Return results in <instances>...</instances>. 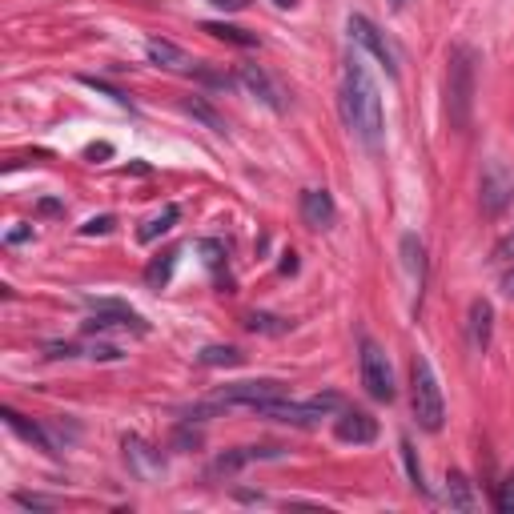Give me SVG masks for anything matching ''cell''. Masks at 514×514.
I'll use <instances>...</instances> for the list:
<instances>
[{
  "instance_id": "cell-25",
  "label": "cell",
  "mask_w": 514,
  "mask_h": 514,
  "mask_svg": "<svg viewBox=\"0 0 514 514\" xmlns=\"http://www.w3.org/2000/svg\"><path fill=\"white\" fill-rule=\"evenodd\" d=\"M494 502H498V510H502V514H514V470H510V474L498 482Z\"/></svg>"
},
{
  "instance_id": "cell-20",
  "label": "cell",
  "mask_w": 514,
  "mask_h": 514,
  "mask_svg": "<svg viewBox=\"0 0 514 514\" xmlns=\"http://www.w3.org/2000/svg\"><path fill=\"white\" fill-rule=\"evenodd\" d=\"M201 33H209V37H217V41H225V45H241V49H253V45H257L253 33H245V29H237V25H225V21H205Z\"/></svg>"
},
{
  "instance_id": "cell-15",
  "label": "cell",
  "mask_w": 514,
  "mask_h": 514,
  "mask_svg": "<svg viewBox=\"0 0 514 514\" xmlns=\"http://www.w3.org/2000/svg\"><path fill=\"white\" fill-rule=\"evenodd\" d=\"M145 57H149L157 69H169V73H197V61H193L185 49H177L173 41H161V37H149V41H145Z\"/></svg>"
},
{
  "instance_id": "cell-2",
  "label": "cell",
  "mask_w": 514,
  "mask_h": 514,
  "mask_svg": "<svg viewBox=\"0 0 514 514\" xmlns=\"http://www.w3.org/2000/svg\"><path fill=\"white\" fill-rule=\"evenodd\" d=\"M474 89H478V53L466 45H454L446 57V121L458 133L474 117Z\"/></svg>"
},
{
  "instance_id": "cell-11",
  "label": "cell",
  "mask_w": 514,
  "mask_h": 514,
  "mask_svg": "<svg viewBox=\"0 0 514 514\" xmlns=\"http://www.w3.org/2000/svg\"><path fill=\"white\" fill-rule=\"evenodd\" d=\"M298 209H302V221H306L314 233H326V229L338 225V205H334L330 189H306Z\"/></svg>"
},
{
  "instance_id": "cell-16",
  "label": "cell",
  "mask_w": 514,
  "mask_h": 514,
  "mask_svg": "<svg viewBox=\"0 0 514 514\" xmlns=\"http://www.w3.org/2000/svg\"><path fill=\"white\" fill-rule=\"evenodd\" d=\"M0 418H5V426H9V430H17V434H21L25 442H33L37 450H45L49 458H57V454H61L57 438H53V434H49L45 426H37V422H25V418H21L17 410H9V406H5V410H0Z\"/></svg>"
},
{
  "instance_id": "cell-4",
  "label": "cell",
  "mask_w": 514,
  "mask_h": 514,
  "mask_svg": "<svg viewBox=\"0 0 514 514\" xmlns=\"http://www.w3.org/2000/svg\"><path fill=\"white\" fill-rule=\"evenodd\" d=\"M342 410V398L338 394H318V398H306V402H286V398H270L262 402L253 414L257 418H270V422H286V426H302V430H314L322 426L326 414Z\"/></svg>"
},
{
  "instance_id": "cell-35",
  "label": "cell",
  "mask_w": 514,
  "mask_h": 514,
  "mask_svg": "<svg viewBox=\"0 0 514 514\" xmlns=\"http://www.w3.org/2000/svg\"><path fill=\"white\" fill-rule=\"evenodd\" d=\"M390 5H394V9H406V5H410V0H390Z\"/></svg>"
},
{
  "instance_id": "cell-33",
  "label": "cell",
  "mask_w": 514,
  "mask_h": 514,
  "mask_svg": "<svg viewBox=\"0 0 514 514\" xmlns=\"http://www.w3.org/2000/svg\"><path fill=\"white\" fill-rule=\"evenodd\" d=\"M506 253H514V233H510V237L498 245V257H506Z\"/></svg>"
},
{
  "instance_id": "cell-30",
  "label": "cell",
  "mask_w": 514,
  "mask_h": 514,
  "mask_svg": "<svg viewBox=\"0 0 514 514\" xmlns=\"http://www.w3.org/2000/svg\"><path fill=\"white\" fill-rule=\"evenodd\" d=\"M209 5H217V9H225V13H241L249 0H209Z\"/></svg>"
},
{
  "instance_id": "cell-10",
  "label": "cell",
  "mask_w": 514,
  "mask_h": 514,
  "mask_svg": "<svg viewBox=\"0 0 514 514\" xmlns=\"http://www.w3.org/2000/svg\"><path fill=\"white\" fill-rule=\"evenodd\" d=\"M121 450H125V462H129V470H133L141 482H157V478L165 474V458H161V450H153L145 438L129 434V438L121 442Z\"/></svg>"
},
{
  "instance_id": "cell-32",
  "label": "cell",
  "mask_w": 514,
  "mask_h": 514,
  "mask_svg": "<svg viewBox=\"0 0 514 514\" xmlns=\"http://www.w3.org/2000/svg\"><path fill=\"white\" fill-rule=\"evenodd\" d=\"M298 270V257L294 253H286V262H282V274H294Z\"/></svg>"
},
{
  "instance_id": "cell-12",
  "label": "cell",
  "mask_w": 514,
  "mask_h": 514,
  "mask_svg": "<svg viewBox=\"0 0 514 514\" xmlns=\"http://www.w3.org/2000/svg\"><path fill=\"white\" fill-rule=\"evenodd\" d=\"M282 454H286L282 446H237V450H225V454L213 458V474H237L253 462H274Z\"/></svg>"
},
{
  "instance_id": "cell-27",
  "label": "cell",
  "mask_w": 514,
  "mask_h": 514,
  "mask_svg": "<svg viewBox=\"0 0 514 514\" xmlns=\"http://www.w3.org/2000/svg\"><path fill=\"white\" fill-rule=\"evenodd\" d=\"M113 225H117V217H109V213H101V217H89V221L81 225V233H85V237H97V233H109Z\"/></svg>"
},
{
  "instance_id": "cell-34",
  "label": "cell",
  "mask_w": 514,
  "mask_h": 514,
  "mask_svg": "<svg viewBox=\"0 0 514 514\" xmlns=\"http://www.w3.org/2000/svg\"><path fill=\"white\" fill-rule=\"evenodd\" d=\"M278 5H282V9H294V5H298V0H278Z\"/></svg>"
},
{
  "instance_id": "cell-5",
  "label": "cell",
  "mask_w": 514,
  "mask_h": 514,
  "mask_svg": "<svg viewBox=\"0 0 514 514\" xmlns=\"http://www.w3.org/2000/svg\"><path fill=\"white\" fill-rule=\"evenodd\" d=\"M362 386L374 402H394L398 386H394V366L386 358V350L378 342H362Z\"/></svg>"
},
{
  "instance_id": "cell-31",
  "label": "cell",
  "mask_w": 514,
  "mask_h": 514,
  "mask_svg": "<svg viewBox=\"0 0 514 514\" xmlns=\"http://www.w3.org/2000/svg\"><path fill=\"white\" fill-rule=\"evenodd\" d=\"M502 294H506V298L514 302V266H510V270L502 274Z\"/></svg>"
},
{
  "instance_id": "cell-17",
  "label": "cell",
  "mask_w": 514,
  "mask_h": 514,
  "mask_svg": "<svg viewBox=\"0 0 514 514\" xmlns=\"http://www.w3.org/2000/svg\"><path fill=\"white\" fill-rule=\"evenodd\" d=\"M398 249H402V270H406V278H410L414 294H422V282H426V249H422L418 233H406Z\"/></svg>"
},
{
  "instance_id": "cell-24",
  "label": "cell",
  "mask_w": 514,
  "mask_h": 514,
  "mask_svg": "<svg viewBox=\"0 0 514 514\" xmlns=\"http://www.w3.org/2000/svg\"><path fill=\"white\" fill-rule=\"evenodd\" d=\"M185 113H193L197 121H205V125H209L213 133H225V121H221V117H217V113H213L209 105H201L197 97H189V101H185Z\"/></svg>"
},
{
  "instance_id": "cell-21",
  "label": "cell",
  "mask_w": 514,
  "mask_h": 514,
  "mask_svg": "<svg viewBox=\"0 0 514 514\" xmlns=\"http://www.w3.org/2000/svg\"><path fill=\"white\" fill-rule=\"evenodd\" d=\"M446 502L454 510H474V494H470V482L462 474H450L446 478Z\"/></svg>"
},
{
  "instance_id": "cell-26",
  "label": "cell",
  "mask_w": 514,
  "mask_h": 514,
  "mask_svg": "<svg viewBox=\"0 0 514 514\" xmlns=\"http://www.w3.org/2000/svg\"><path fill=\"white\" fill-rule=\"evenodd\" d=\"M402 458H406V470H410L414 486H418V490H426V482H422V466H418V458H414V446H410V438H402Z\"/></svg>"
},
{
  "instance_id": "cell-9",
  "label": "cell",
  "mask_w": 514,
  "mask_h": 514,
  "mask_svg": "<svg viewBox=\"0 0 514 514\" xmlns=\"http://www.w3.org/2000/svg\"><path fill=\"white\" fill-rule=\"evenodd\" d=\"M334 438L346 442V446H370V442L378 438V418L366 414V410L342 406L338 418H334Z\"/></svg>"
},
{
  "instance_id": "cell-13",
  "label": "cell",
  "mask_w": 514,
  "mask_h": 514,
  "mask_svg": "<svg viewBox=\"0 0 514 514\" xmlns=\"http://www.w3.org/2000/svg\"><path fill=\"white\" fill-rule=\"evenodd\" d=\"M237 81H241L257 101H262V105H270L274 113H286V93L270 81V73H266V69H257V65H241Z\"/></svg>"
},
{
  "instance_id": "cell-14",
  "label": "cell",
  "mask_w": 514,
  "mask_h": 514,
  "mask_svg": "<svg viewBox=\"0 0 514 514\" xmlns=\"http://www.w3.org/2000/svg\"><path fill=\"white\" fill-rule=\"evenodd\" d=\"M490 334H494V306L486 298H474L470 310H466V342H470V350L486 354Z\"/></svg>"
},
{
  "instance_id": "cell-18",
  "label": "cell",
  "mask_w": 514,
  "mask_h": 514,
  "mask_svg": "<svg viewBox=\"0 0 514 514\" xmlns=\"http://www.w3.org/2000/svg\"><path fill=\"white\" fill-rule=\"evenodd\" d=\"M173 270H177V249L157 253L153 262L145 266V282H149V290H165V286H169V278H173Z\"/></svg>"
},
{
  "instance_id": "cell-8",
  "label": "cell",
  "mask_w": 514,
  "mask_h": 514,
  "mask_svg": "<svg viewBox=\"0 0 514 514\" xmlns=\"http://www.w3.org/2000/svg\"><path fill=\"white\" fill-rule=\"evenodd\" d=\"M270 398H286V386L274 382V378H262V382H233V386H225V390L213 394V406H249V410H257V406L270 402Z\"/></svg>"
},
{
  "instance_id": "cell-22",
  "label": "cell",
  "mask_w": 514,
  "mask_h": 514,
  "mask_svg": "<svg viewBox=\"0 0 514 514\" xmlns=\"http://www.w3.org/2000/svg\"><path fill=\"white\" fill-rule=\"evenodd\" d=\"M197 358H201V366H241L245 362V354L233 346H205Z\"/></svg>"
},
{
  "instance_id": "cell-6",
  "label": "cell",
  "mask_w": 514,
  "mask_h": 514,
  "mask_svg": "<svg viewBox=\"0 0 514 514\" xmlns=\"http://www.w3.org/2000/svg\"><path fill=\"white\" fill-rule=\"evenodd\" d=\"M346 33H350V41H354V45H362V49H366V53H370V57H374L390 77H398V73H402V69H398V49L386 41V33H382L370 17H350V21H346Z\"/></svg>"
},
{
  "instance_id": "cell-23",
  "label": "cell",
  "mask_w": 514,
  "mask_h": 514,
  "mask_svg": "<svg viewBox=\"0 0 514 514\" xmlns=\"http://www.w3.org/2000/svg\"><path fill=\"white\" fill-rule=\"evenodd\" d=\"M245 330H253V334H286L290 322L286 318H274V314H249L245 318Z\"/></svg>"
},
{
  "instance_id": "cell-1",
  "label": "cell",
  "mask_w": 514,
  "mask_h": 514,
  "mask_svg": "<svg viewBox=\"0 0 514 514\" xmlns=\"http://www.w3.org/2000/svg\"><path fill=\"white\" fill-rule=\"evenodd\" d=\"M342 117H346L350 133L362 141L366 153L382 149V137H386L382 93H378V81L370 77V69L362 65V57H346V69H342Z\"/></svg>"
},
{
  "instance_id": "cell-7",
  "label": "cell",
  "mask_w": 514,
  "mask_h": 514,
  "mask_svg": "<svg viewBox=\"0 0 514 514\" xmlns=\"http://www.w3.org/2000/svg\"><path fill=\"white\" fill-rule=\"evenodd\" d=\"M109 330H121V334H149L145 318L133 314L129 306L121 302H93V314L85 322V334H109Z\"/></svg>"
},
{
  "instance_id": "cell-29",
  "label": "cell",
  "mask_w": 514,
  "mask_h": 514,
  "mask_svg": "<svg viewBox=\"0 0 514 514\" xmlns=\"http://www.w3.org/2000/svg\"><path fill=\"white\" fill-rule=\"evenodd\" d=\"M17 502L21 506H33V510H53L57 506L53 498H41V494H17Z\"/></svg>"
},
{
  "instance_id": "cell-28",
  "label": "cell",
  "mask_w": 514,
  "mask_h": 514,
  "mask_svg": "<svg viewBox=\"0 0 514 514\" xmlns=\"http://www.w3.org/2000/svg\"><path fill=\"white\" fill-rule=\"evenodd\" d=\"M201 253H205V266H209V270H221V262H225V249H221L217 241H201Z\"/></svg>"
},
{
  "instance_id": "cell-36",
  "label": "cell",
  "mask_w": 514,
  "mask_h": 514,
  "mask_svg": "<svg viewBox=\"0 0 514 514\" xmlns=\"http://www.w3.org/2000/svg\"><path fill=\"white\" fill-rule=\"evenodd\" d=\"M510 201H514V189H510Z\"/></svg>"
},
{
  "instance_id": "cell-3",
  "label": "cell",
  "mask_w": 514,
  "mask_h": 514,
  "mask_svg": "<svg viewBox=\"0 0 514 514\" xmlns=\"http://www.w3.org/2000/svg\"><path fill=\"white\" fill-rule=\"evenodd\" d=\"M410 406H414V418L422 430L438 434L442 422H446V398H442V386H438V374L430 366L426 354H418L410 362Z\"/></svg>"
},
{
  "instance_id": "cell-19",
  "label": "cell",
  "mask_w": 514,
  "mask_h": 514,
  "mask_svg": "<svg viewBox=\"0 0 514 514\" xmlns=\"http://www.w3.org/2000/svg\"><path fill=\"white\" fill-rule=\"evenodd\" d=\"M177 221H181V209H177V205H165L161 213H153V217L137 229V241H145V245H149V241H157L161 233H169Z\"/></svg>"
}]
</instances>
